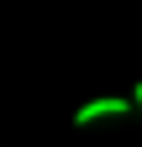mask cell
Returning <instances> with one entry per match:
<instances>
[{
    "mask_svg": "<svg viewBox=\"0 0 142 147\" xmlns=\"http://www.w3.org/2000/svg\"><path fill=\"white\" fill-rule=\"evenodd\" d=\"M126 110H132V100H121V95H100V100H90V105H79V110H74V126H95V121L126 116Z\"/></svg>",
    "mask_w": 142,
    "mask_h": 147,
    "instance_id": "1",
    "label": "cell"
},
{
    "mask_svg": "<svg viewBox=\"0 0 142 147\" xmlns=\"http://www.w3.org/2000/svg\"><path fill=\"white\" fill-rule=\"evenodd\" d=\"M132 100H137V105H142V84H132Z\"/></svg>",
    "mask_w": 142,
    "mask_h": 147,
    "instance_id": "2",
    "label": "cell"
}]
</instances>
